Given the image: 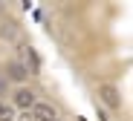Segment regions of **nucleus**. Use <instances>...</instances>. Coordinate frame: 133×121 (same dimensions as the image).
<instances>
[{
    "instance_id": "f257e3e1",
    "label": "nucleus",
    "mask_w": 133,
    "mask_h": 121,
    "mask_svg": "<svg viewBox=\"0 0 133 121\" xmlns=\"http://www.w3.org/2000/svg\"><path fill=\"white\" fill-rule=\"evenodd\" d=\"M29 118H32V121H55V118H58V110H55L49 101H38V104L29 110Z\"/></svg>"
},
{
    "instance_id": "f03ea898",
    "label": "nucleus",
    "mask_w": 133,
    "mask_h": 121,
    "mask_svg": "<svg viewBox=\"0 0 133 121\" xmlns=\"http://www.w3.org/2000/svg\"><path fill=\"white\" fill-rule=\"evenodd\" d=\"M12 101H15V107H17V110H26V112H29V110L38 104V95H35L32 89H26V87H20V89H15Z\"/></svg>"
},
{
    "instance_id": "7ed1b4c3",
    "label": "nucleus",
    "mask_w": 133,
    "mask_h": 121,
    "mask_svg": "<svg viewBox=\"0 0 133 121\" xmlns=\"http://www.w3.org/2000/svg\"><path fill=\"white\" fill-rule=\"evenodd\" d=\"M20 55H23V61H20V63L26 66V72L38 75V72H41V58H38V52L32 49L29 43H20Z\"/></svg>"
},
{
    "instance_id": "20e7f679",
    "label": "nucleus",
    "mask_w": 133,
    "mask_h": 121,
    "mask_svg": "<svg viewBox=\"0 0 133 121\" xmlns=\"http://www.w3.org/2000/svg\"><path fill=\"white\" fill-rule=\"evenodd\" d=\"M98 98H101L110 110H119V107H122V95H119V89H116L113 84H101V87H98Z\"/></svg>"
},
{
    "instance_id": "39448f33",
    "label": "nucleus",
    "mask_w": 133,
    "mask_h": 121,
    "mask_svg": "<svg viewBox=\"0 0 133 121\" xmlns=\"http://www.w3.org/2000/svg\"><path fill=\"white\" fill-rule=\"evenodd\" d=\"M6 72H9V78H12V81H17V84H20V81H26V75H29V72H26V66L20 63V61H12Z\"/></svg>"
},
{
    "instance_id": "423d86ee",
    "label": "nucleus",
    "mask_w": 133,
    "mask_h": 121,
    "mask_svg": "<svg viewBox=\"0 0 133 121\" xmlns=\"http://www.w3.org/2000/svg\"><path fill=\"white\" fill-rule=\"evenodd\" d=\"M0 121H15V110L0 101Z\"/></svg>"
},
{
    "instance_id": "0eeeda50",
    "label": "nucleus",
    "mask_w": 133,
    "mask_h": 121,
    "mask_svg": "<svg viewBox=\"0 0 133 121\" xmlns=\"http://www.w3.org/2000/svg\"><path fill=\"white\" fill-rule=\"evenodd\" d=\"M55 121H64V118H55Z\"/></svg>"
}]
</instances>
